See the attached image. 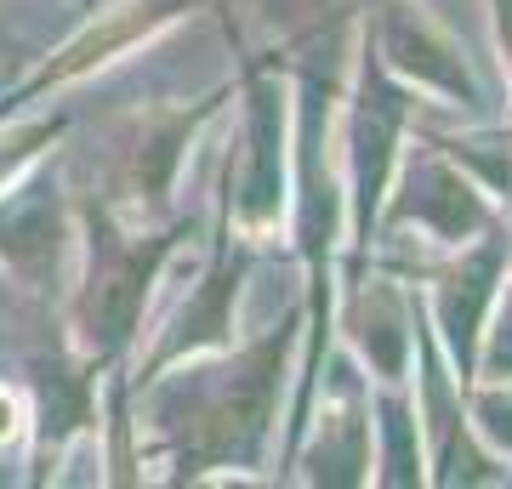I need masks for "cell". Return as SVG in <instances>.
<instances>
[{"label": "cell", "instance_id": "9", "mask_svg": "<svg viewBox=\"0 0 512 489\" xmlns=\"http://www.w3.org/2000/svg\"><path fill=\"white\" fill-rule=\"evenodd\" d=\"M365 40L416 97L461 109V114H484L490 97H484V80H478L467 46L421 0H370Z\"/></svg>", "mask_w": 512, "mask_h": 489}, {"label": "cell", "instance_id": "5", "mask_svg": "<svg viewBox=\"0 0 512 489\" xmlns=\"http://www.w3.org/2000/svg\"><path fill=\"white\" fill-rule=\"evenodd\" d=\"M501 211L490 205V194L467 177V165L450 160L439 143H427L416 126H410V143H404V160L387 182L382 217H376V234H416L427 245H467L484 228H495Z\"/></svg>", "mask_w": 512, "mask_h": 489}, {"label": "cell", "instance_id": "19", "mask_svg": "<svg viewBox=\"0 0 512 489\" xmlns=\"http://www.w3.org/2000/svg\"><path fill=\"white\" fill-rule=\"evenodd\" d=\"M490 23H495V52H501V74L512 86V0H490Z\"/></svg>", "mask_w": 512, "mask_h": 489}, {"label": "cell", "instance_id": "18", "mask_svg": "<svg viewBox=\"0 0 512 489\" xmlns=\"http://www.w3.org/2000/svg\"><path fill=\"white\" fill-rule=\"evenodd\" d=\"M23 63H35V46H29V40H18V29L6 23V6H0V74L23 69Z\"/></svg>", "mask_w": 512, "mask_h": 489}, {"label": "cell", "instance_id": "12", "mask_svg": "<svg viewBox=\"0 0 512 489\" xmlns=\"http://www.w3.org/2000/svg\"><path fill=\"white\" fill-rule=\"evenodd\" d=\"M256 251H262V245L239 234L234 222H228V211H222V200H217V228H211V256H205V268H200V285L188 290V302L171 313V325L148 342V353L137 359V370H126V376L148 381L154 370H165V364L234 342V308H239L245 279H251Z\"/></svg>", "mask_w": 512, "mask_h": 489}, {"label": "cell", "instance_id": "13", "mask_svg": "<svg viewBox=\"0 0 512 489\" xmlns=\"http://www.w3.org/2000/svg\"><path fill=\"white\" fill-rule=\"evenodd\" d=\"M330 330H342V342L353 347L359 370H370V381H410L416 285H404V279H393L382 268H365L359 279L342 285V308H336Z\"/></svg>", "mask_w": 512, "mask_h": 489}, {"label": "cell", "instance_id": "11", "mask_svg": "<svg viewBox=\"0 0 512 489\" xmlns=\"http://www.w3.org/2000/svg\"><path fill=\"white\" fill-rule=\"evenodd\" d=\"M23 399H29V484H52L63 478L74 444L97 438L103 427V376L92 359H80L69 342L40 347L23 364Z\"/></svg>", "mask_w": 512, "mask_h": 489}, {"label": "cell", "instance_id": "15", "mask_svg": "<svg viewBox=\"0 0 512 489\" xmlns=\"http://www.w3.org/2000/svg\"><path fill=\"white\" fill-rule=\"evenodd\" d=\"M427 143H439L450 160L467 165V177L490 194V205L501 211L512 234V126H473V131H439V126H416Z\"/></svg>", "mask_w": 512, "mask_h": 489}, {"label": "cell", "instance_id": "10", "mask_svg": "<svg viewBox=\"0 0 512 489\" xmlns=\"http://www.w3.org/2000/svg\"><path fill=\"white\" fill-rule=\"evenodd\" d=\"M74 256V194L69 177L40 160L0 194V268L29 302H52L69 290Z\"/></svg>", "mask_w": 512, "mask_h": 489}, {"label": "cell", "instance_id": "4", "mask_svg": "<svg viewBox=\"0 0 512 489\" xmlns=\"http://www.w3.org/2000/svg\"><path fill=\"white\" fill-rule=\"evenodd\" d=\"M302 35H291L274 52H256L239 63L234 97H239V137L222 171L217 200L245 239L268 245L291 211V80L285 57Z\"/></svg>", "mask_w": 512, "mask_h": 489}, {"label": "cell", "instance_id": "17", "mask_svg": "<svg viewBox=\"0 0 512 489\" xmlns=\"http://www.w3.org/2000/svg\"><path fill=\"white\" fill-rule=\"evenodd\" d=\"M18 438H29V399H23V387L0 381V450Z\"/></svg>", "mask_w": 512, "mask_h": 489}, {"label": "cell", "instance_id": "16", "mask_svg": "<svg viewBox=\"0 0 512 489\" xmlns=\"http://www.w3.org/2000/svg\"><path fill=\"white\" fill-rule=\"evenodd\" d=\"M467 416H473L478 438H484L495 455L512 461V376L507 381H473V387H467Z\"/></svg>", "mask_w": 512, "mask_h": 489}, {"label": "cell", "instance_id": "7", "mask_svg": "<svg viewBox=\"0 0 512 489\" xmlns=\"http://www.w3.org/2000/svg\"><path fill=\"white\" fill-rule=\"evenodd\" d=\"M279 478L285 484H319V489L370 484V387L348 353H325L308 421H302Z\"/></svg>", "mask_w": 512, "mask_h": 489}, {"label": "cell", "instance_id": "1", "mask_svg": "<svg viewBox=\"0 0 512 489\" xmlns=\"http://www.w3.org/2000/svg\"><path fill=\"white\" fill-rule=\"evenodd\" d=\"M308 325V296L251 342H228L131 381V421L148 438L160 484H234L262 478L279 404L291 393V359Z\"/></svg>", "mask_w": 512, "mask_h": 489}, {"label": "cell", "instance_id": "2", "mask_svg": "<svg viewBox=\"0 0 512 489\" xmlns=\"http://www.w3.org/2000/svg\"><path fill=\"white\" fill-rule=\"evenodd\" d=\"M188 234V217L154 222V228H137L120 211L74 188V245H80V273L69 285V313H63V342L92 359L97 370H114L126 364V353L143 336L148 302H154V285H160L165 262L177 256Z\"/></svg>", "mask_w": 512, "mask_h": 489}, {"label": "cell", "instance_id": "14", "mask_svg": "<svg viewBox=\"0 0 512 489\" xmlns=\"http://www.w3.org/2000/svg\"><path fill=\"white\" fill-rule=\"evenodd\" d=\"M370 421H376V438H382V455H376L370 484H382V489L427 484V444H421L410 381H376L370 387Z\"/></svg>", "mask_w": 512, "mask_h": 489}, {"label": "cell", "instance_id": "3", "mask_svg": "<svg viewBox=\"0 0 512 489\" xmlns=\"http://www.w3.org/2000/svg\"><path fill=\"white\" fill-rule=\"evenodd\" d=\"M234 97V80H222L217 91L205 97H188V103H137L120 120L103 126L92 154V182L69 177L74 188H86L97 200L120 211L137 228H154V222L177 217V177H183L188 154L200 143V131L222 114V103Z\"/></svg>", "mask_w": 512, "mask_h": 489}, {"label": "cell", "instance_id": "6", "mask_svg": "<svg viewBox=\"0 0 512 489\" xmlns=\"http://www.w3.org/2000/svg\"><path fill=\"white\" fill-rule=\"evenodd\" d=\"M410 376H416V421H421V444H427V484H512L507 455H495L484 438H478L473 416H467V387H461L456 364L444 359L439 336H433V319L421 308L416 290V359H410Z\"/></svg>", "mask_w": 512, "mask_h": 489}, {"label": "cell", "instance_id": "8", "mask_svg": "<svg viewBox=\"0 0 512 489\" xmlns=\"http://www.w3.org/2000/svg\"><path fill=\"white\" fill-rule=\"evenodd\" d=\"M200 6H211V0H109V6H97V12L86 6V23H80L63 46H52L18 86H0V120L35 109L46 91H63V86H74V80H86V74L120 63L126 52L160 40L171 23H183L188 12H200Z\"/></svg>", "mask_w": 512, "mask_h": 489}, {"label": "cell", "instance_id": "20", "mask_svg": "<svg viewBox=\"0 0 512 489\" xmlns=\"http://www.w3.org/2000/svg\"><path fill=\"white\" fill-rule=\"evenodd\" d=\"M80 6H92V0H80Z\"/></svg>", "mask_w": 512, "mask_h": 489}]
</instances>
